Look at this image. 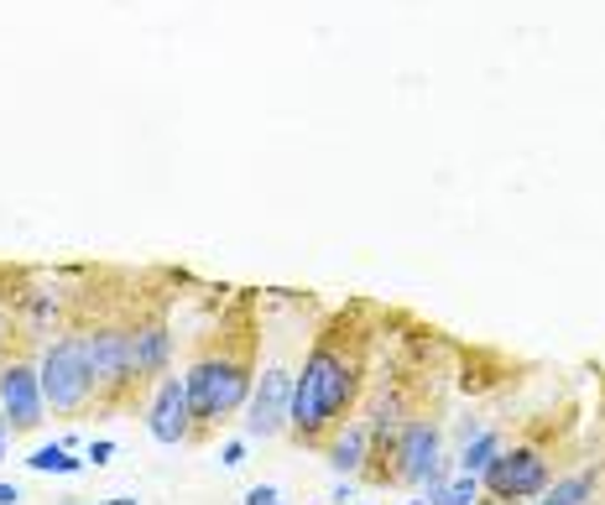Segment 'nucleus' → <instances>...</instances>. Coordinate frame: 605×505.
<instances>
[{
	"instance_id": "20e7f679",
	"label": "nucleus",
	"mask_w": 605,
	"mask_h": 505,
	"mask_svg": "<svg viewBox=\"0 0 605 505\" xmlns=\"http://www.w3.org/2000/svg\"><path fill=\"white\" fill-rule=\"evenodd\" d=\"M392 485H407V489H433L450 479V458H444V427L433 417H407L392 438Z\"/></svg>"
},
{
	"instance_id": "2eb2a0df",
	"label": "nucleus",
	"mask_w": 605,
	"mask_h": 505,
	"mask_svg": "<svg viewBox=\"0 0 605 505\" xmlns=\"http://www.w3.org/2000/svg\"><path fill=\"white\" fill-rule=\"evenodd\" d=\"M475 501H481V479H475V474H460V469L428 495V505H475Z\"/></svg>"
},
{
	"instance_id": "f3484780",
	"label": "nucleus",
	"mask_w": 605,
	"mask_h": 505,
	"mask_svg": "<svg viewBox=\"0 0 605 505\" xmlns=\"http://www.w3.org/2000/svg\"><path fill=\"white\" fill-rule=\"evenodd\" d=\"M245 505H288V501H282L278 485H251L245 489Z\"/></svg>"
},
{
	"instance_id": "39448f33",
	"label": "nucleus",
	"mask_w": 605,
	"mask_h": 505,
	"mask_svg": "<svg viewBox=\"0 0 605 505\" xmlns=\"http://www.w3.org/2000/svg\"><path fill=\"white\" fill-rule=\"evenodd\" d=\"M37 375H42V402L58 417H79L89 402H94V381H89V354L79 334H58L37 360Z\"/></svg>"
},
{
	"instance_id": "f8f14e48",
	"label": "nucleus",
	"mask_w": 605,
	"mask_h": 505,
	"mask_svg": "<svg viewBox=\"0 0 605 505\" xmlns=\"http://www.w3.org/2000/svg\"><path fill=\"white\" fill-rule=\"evenodd\" d=\"M502 448H506L502 433H496V427H481L475 438L460 443V454H454V469H460V474H475V479H481V474L491 469V458L502 454Z\"/></svg>"
},
{
	"instance_id": "ddd939ff",
	"label": "nucleus",
	"mask_w": 605,
	"mask_h": 505,
	"mask_svg": "<svg viewBox=\"0 0 605 505\" xmlns=\"http://www.w3.org/2000/svg\"><path fill=\"white\" fill-rule=\"evenodd\" d=\"M595 485H601V474L595 469L564 474V479H548V489H543L533 505H589L595 501Z\"/></svg>"
},
{
	"instance_id": "6ab92c4d",
	"label": "nucleus",
	"mask_w": 605,
	"mask_h": 505,
	"mask_svg": "<svg viewBox=\"0 0 605 505\" xmlns=\"http://www.w3.org/2000/svg\"><path fill=\"white\" fill-rule=\"evenodd\" d=\"M220 464H225V469H241V464H245V438L225 443V448H220Z\"/></svg>"
},
{
	"instance_id": "f257e3e1",
	"label": "nucleus",
	"mask_w": 605,
	"mask_h": 505,
	"mask_svg": "<svg viewBox=\"0 0 605 505\" xmlns=\"http://www.w3.org/2000/svg\"><path fill=\"white\" fill-rule=\"evenodd\" d=\"M365 391V350L361 334L345 319L324 323V334H313L309 354L293 375V417L288 433L309 448H324V438L355 412Z\"/></svg>"
},
{
	"instance_id": "b1692460",
	"label": "nucleus",
	"mask_w": 605,
	"mask_h": 505,
	"mask_svg": "<svg viewBox=\"0 0 605 505\" xmlns=\"http://www.w3.org/2000/svg\"><path fill=\"white\" fill-rule=\"evenodd\" d=\"M58 505H94V501H58Z\"/></svg>"
},
{
	"instance_id": "f03ea898",
	"label": "nucleus",
	"mask_w": 605,
	"mask_h": 505,
	"mask_svg": "<svg viewBox=\"0 0 605 505\" xmlns=\"http://www.w3.org/2000/svg\"><path fill=\"white\" fill-rule=\"evenodd\" d=\"M256 339L261 334H251V329L230 334V323H225V329H214V334L199 344V354L189 360L183 386H189V406H193L199 433L214 427V422L235 417V412H245L251 391H256Z\"/></svg>"
},
{
	"instance_id": "423d86ee",
	"label": "nucleus",
	"mask_w": 605,
	"mask_h": 505,
	"mask_svg": "<svg viewBox=\"0 0 605 505\" xmlns=\"http://www.w3.org/2000/svg\"><path fill=\"white\" fill-rule=\"evenodd\" d=\"M548 458L533 443H517V448H502L491 458V469L481 474V495L491 505H517V501H537L548 489Z\"/></svg>"
},
{
	"instance_id": "4468645a",
	"label": "nucleus",
	"mask_w": 605,
	"mask_h": 505,
	"mask_svg": "<svg viewBox=\"0 0 605 505\" xmlns=\"http://www.w3.org/2000/svg\"><path fill=\"white\" fill-rule=\"evenodd\" d=\"M27 469L32 474H84L89 458H73V448H63V443H42V448H32Z\"/></svg>"
},
{
	"instance_id": "9b49d317",
	"label": "nucleus",
	"mask_w": 605,
	"mask_h": 505,
	"mask_svg": "<svg viewBox=\"0 0 605 505\" xmlns=\"http://www.w3.org/2000/svg\"><path fill=\"white\" fill-rule=\"evenodd\" d=\"M324 464L340 479H361L365 464H371V427H365V417H350L340 422L334 433L324 438Z\"/></svg>"
},
{
	"instance_id": "dca6fc26",
	"label": "nucleus",
	"mask_w": 605,
	"mask_h": 505,
	"mask_svg": "<svg viewBox=\"0 0 605 505\" xmlns=\"http://www.w3.org/2000/svg\"><path fill=\"white\" fill-rule=\"evenodd\" d=\"M27 303H32V329H48V323H58V297H52V292H32Z\"/></svg>"
},
{
	"instance_id": "393cba45",
	"label": "nucleus",
	"mask_w": 605,
	"mask_h": 505,
	"mask_svg": "<svg viewBox=\"0 0 605 505\" xmlns=\"http://www.w3.org/2000/svg\"><path fill=\"white\" fill-rule=\"evenodd\" d=\"M407 505H428V501H407Z\"/></svg>"
},
{
	"instance_id": "0eeeda50",
	"label": "nucleus",
	"mask_w": 605,
	"mask_h": 505,
	"mask_svg": "<svg viewBox=\"0 0 605 505\" xmlns=\"http://www.w3.org/2000/svg\"><path fill=\"white\" fill-rule=\"evenodd\" d=\"M293 365H282L272 360L266 371L256 375V391H251V402H245V438L251 443H266L288 433V417H293Z\"/></svg>"
},
{
	"instance_id": "a211bd4d",
	"label": "nucleus",
	"mask_w": 605,
	"mask_h": 505,
	"mask_svg": "<svg viewBox=\"0 0 605 505\" xmlns=\"http://www.w3.org/2000/svg\"><path fill=\"white\" fill-rule=\"evenodd\" d=\"M84 458H89V464H94V469H104V464L115 458V443H110V438H94V443H89V448H84Z\"/></svg>"
},
{
	"instance_id": "9d476101",
	"label": "nucleus",
	"mask_w": 605,
	"mask_h": 505,
	"mask_svg": "<svg viewBox=\"0 0 605 505\" xmlns=\"http://www.w3.org/2000/svg\"><path fill=\"white\" fill-rule=\"evenodd\" d=\"M131 365H137V381H162L173 371V323H168V313L131 319Z\"/></svg>"
},
{
	"instance_id": "412c9836",
	"label": "nucleus",
	"mask_w": 605,
	"mask_h": 505,
	"mask_svg": "<svg viewBox=\"0 0 605 505\" xmlns=\"http://www.w3.org/2000/svg\"><path fill=\"white\" fill-rule=\"evenodd\" d=\"M0 505H21V485H6V479H0Z\"/></svg>"
},
{
	"instance_id": "5701e85b",
	"label": "nucleus",
	"mask_w": 605,
	"mask_h": 505,
	"mask_svg": "<svg viewBox=\"0 0 605 505\" xmlns=\"http://www.w3.org/2000/svg\"><path fill=\"white\" fill-rule=\"evenodd\" d=\"M100 505H141V501H131V495H110V501H100Z\"/></svg>"
},
{
	"instance_id": "6e6552de",
	"label": "nucleus",
	"mask_w": 605,
	"mask_h": 505,
	"mask_svg": "<svg viewBox=\"0 0 605 505\" xmlns=\"http://www.w3.org/2000/svg\"><path fill=\"white\" fill-rule=\"evenodd\" d=\"M0 412L11 422V433H37L42 417H48L42 375H37V365L21 360V354H0Z\"/></svg>"
},
{
	"instance_id": "aec40b11",
	"label": "nucleus",
	"mask_w": 605,
	"mask_h": 505,
	"mask_svg": "<svg viewBox=\"0 0 605 505\" xmlns=\"http://www.w3.org/2000/svg\"><path fill=\"white\" fill-rule=\"evenodd\" d=\"M329 501H334V505H345V501H355V485H350V479H340V485H334V495H329Z\"/></svg>"
},
{
	"instance_id": "4be33fe9",
	"label": "nucleus",
	"mask_w": 605,
	"mask_h": 505,
	"mask_svg": "<svg viewBox=\"0 0 605 505\" xmlns=\"http://www.w3.org/2000/svg\"><path fill=\"white\" fill-rule=\"evenodd\" d=\"M6 448H11V422H6V412H0V464H6Z\"/></svg>"
},
{
	"instance_id": "1a4fd4ad",
	"label": "nucleus",
	"mask_w": 605,
	"mask_h": 505,
	"mask_svg": "<svg viewBox=\"0 0 605 505\" xmlns=\"http://www.w3.org/2000/svg\"><path fill=\"white\" fill-rule=\"evenodd\" d=\"M147 433H152L162 448H183L193 443L199 433V422H193V406H189V386H183V375H162L152 381V402H147Z\"/></svg>"
},
{
	"instance_id": "7ed1b4c3",
	"label": "nucleus",
	"mask_w": 605,
	"mask_h": 505,
	"mask_svg": "<svg viewBox=\"0 0 605 505\" xmlns=\"http://www.w3.org/2000/svg\"><path fill=\"white\" fill-rule=\"evenodd\" d=\"M89 354V381H94V402L100 406H121L131 391L141 386L137 365H131V319H104L79 329Z\"/></svg>"
}]
</instances>
